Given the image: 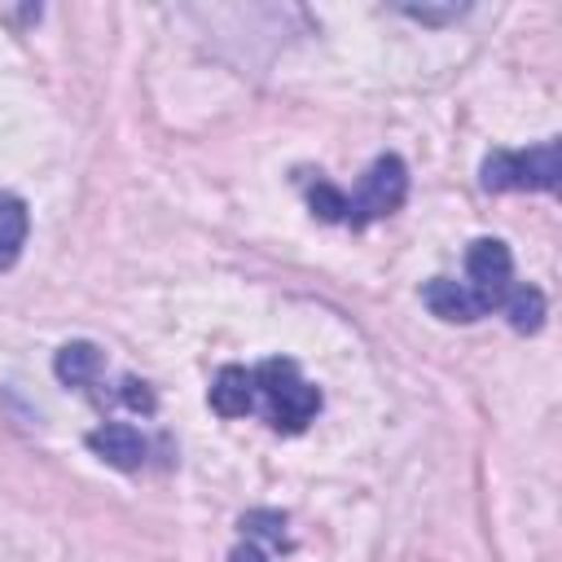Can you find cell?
I'll return each mask as SVG.
<instances>
[{"instance_id":"1","label":"cell","mask_w":562,"mask_h":562,"mask_svg":"<svg viewBox=\"0 0 562 562\" xmlns=\"http://www.w3.org/2000/svg\"><path fill=\"white\" fill-rule=\"evenodd\" d=\"M422 299L439 321H457V325H470V321L487 316L492 307H505L509 325L518 334H536L540 321H544V294L536 285L514 281V259H509L505 241H496V237L470 241L465 281L435 277V281H426Z\"/></svg>"},{"instance_id":"2","label":"cell","mask_w":562,"mask_h":562,"mask_svg":"<svg viewBox=\"0 0 562 562\" xmlns=\"http://www.w3.org/2000/svg\"><path fill=\"white\" fill-rule=\"evenodd\" d=\"M404 193H408V167L395 154L373 158V167L364 171V180L356 184V193H347V189H338L329 180L307 184L312 215H321L329 224H351V228H364L369 220H382V215L400 211Z\"/></svg>"},{"instance_id":"3","label":"cell","mask_w":562,"mask_h":562,"mask_svg":"<svg viewBox=\"0 0 562 562\" xmlns=\"http://www.w3.org/2000/svg\"><path fill=\"white\" fill-rule=\"evenodd\" d=\"M246 382H250V413H263V422L281 435L307 430V422L321 413V391L285 356L246 369Z\"/></svg>"},{"instance_id":"4","label":"cell","mask_w":562,"mask_h":562,"mask_svg":"<svg viewBox=\"0 0 562 562\" xmlns=\"http://www.w3.org/2000/svg\"><path fill=\"white\" fill-rule=\"evenodd\" d=\"M483 189L509 193V189H558V140H540L531 149H492L483 158Z\"/></svg>"},{"instance_id":"5","label":"cell","mask_w":562,"mask_h":562,"mask_svg":"<svg viewBox=\"0 0 562 562\" xmlns=\"http://www.w3.org/2000/svg\"><path fill=\"white\" fill-rule=\"evenodd\" d=\"M88 448H92L101 461L119 465V470H140L145 457H149L145 435H140L136 426H127V422H105V426L88 430Z\"/></svg>"},{"instance_id":"6","label":"cell","mask_w":562,"mask_h":562,"mask_svg":"<svg viewBox=\"0 0 562 562\" xmlns=\"http://www.w3.org/2000/svg\"><path fill=\"white\" fill-rule=\"evenodd\" d=\"M57 378L66 382V386H79V391H92L97 382H101V369H105V360H101V351L92 347V342H66L61 351H57Z\"/></svg>"},{"instance_id":"7","label":"cell","mask_w":562,"mask_h":562,"mask_svg":"<svg viewBox=\"0 0 562 562\" xmlns=\"http://www.w3.org/2000/svg\"><path fill=\"white\" fill-rule=\"evenodd\" d=\"M211 408L220 417H246L250 413V382L241 364H224L211 382Z\"/></svg>"},{"instance_id":"8","label":"cell","mask_w":562,"mask_h":562,"mask_svg":"<svg viewBox=\"0 0 562 562\" xmlns=\"http://www.w3.org/2000/svg\"><path fill=\"white\" fill-rule=\"evenodd\" d=\"M26 228H31L26 202L13 198V193H0V272L13 268V259L22 255V246H26Z\"/></svg>"},{"instance_id":"9","label":"cell","mask_w":562,"mask_h":562,"mask_svg":"<svg viewBox=\"0 0 562 562\" xmlns=\"http://www.w3.org/2000/svg\"><path fill=\"white\" fill-rule=\"evenodd\" d=\"M228 562H268V558H263V549H255V544L246 540V544H237V549L228 553Z\"/></svg>"}]
</instances>
